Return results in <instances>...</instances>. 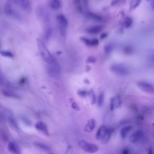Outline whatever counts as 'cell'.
I'll return each instance as SVG.
<instances>
[{
	"instance_id": "6da1fadb",
	"label": "cell",
	"mask_w": 154,
	"mask_h": 154,
	"mask_svg": "<svg viewBox=\"0 0 154 154\" xmlns=\"http://www.w3.org/2000/svg\"><path fill=\"white\" fill-rule=\"evenodd\" d=\"M110 70L116 75L120 77L126 76L129 73V70L126 66L120 64H115L112 65L110 67Z\"/></svg>"
},
{
	"instance_id": "7a4b0ae2",
	"label": "cell",
	"mask_w": 154,
	"mask_h": 154,
	"mask_svg": "<svg viewBox=\"0 0 154 154\" xmlns=\"http://www.w3.org/2000/svg\"><path fill=\"white\" fill-rule=\"evenodd\" d=\"M79 147L84 151L90 154L96 153L99 150V147L92 143L88 142L84 140H81L78 143Z\"/></svg>"
},
{
	"instance_id": "3957f363",
	"label": "cell",
	"mask_w": 154,
	"mask_h": 154,
	"mask_svg": "<svg viewBox=\"0 0 154 154\" xmlns=\"http://www.w3.org/2000/svg\"><path fill=\"white\" fill-rule=\"evenodd\" d=\"M48 72L50 76L52 77H55L60 74V65L55 59L49 64L48 68Z\"/></svg>"
},
{
	"instance_id": "277c9868",
	"label": "cell",
	"mask_w": 154,
	"mask_h": 154,
	"mask_svg": "<svg viewBox=\"0 0 154 154\" xmlns=\"http://www.w3.org/2000/svg\"><path fill=\"white\" fill-rule=\"evenodd\" d=\"M5 12L8 16L17 20H21L22 19L21 15L16 9L10 4H7L5 7Z\"/></svg>"
},
{
	"instance_id": "5b68a950",
	"label": "cell",
	"mask_w": 154,
	"mask_h": 154,
	"mask_svg": "<svg viewBox=\"0 0 154 154\" xmlns=\"http://www.w3.org/2000/svg\"><path fill=\"white\" fill-rule=\"evenodd\" d=\"M40 46L41 54L44 60L49 64L52 62L55 59L52 56L48 50L44 45L40 43Z\"/></svg>"
},
{
	"instance_id": "8992f818",
	"label": "cell",
	"mask_w": 154,
	"mask_h": 154,
	"mask_svg": "<svg viewBox=\"0 0 154 154\" xmlns=\"http://www.w3.org/2000/svg\"><path fill=\"white\" fill-rule=\"evenodd\" d=\"M16 6L25 11H30L31 9V5L29 0H13Z\"/></svg>"
},
{
	"instance_id": "52a82bcc",
	"label": "cell",
	"mask_w": 154,
	"mask_h": 154,
	"mask_svg": "<svg viewBox=\"0 0 154 154\" xmlns=\"http://www.w3.org/2000/svg\"><path fill=\"white\" fill-rule=\"evenodd\" d=\"M138 87L143 92L147 93L154 92V87L152 84L144 81H139L137 82Z\"/></svg>"
},
{
	"instance_id": "ba28073f",
	"label": "cell",
	"mask_w": 154,
	"mask_h": 154,
	"mask_svg": "<svg viewBox=\"0 0 154 154\" xmlns=\"http://www.w3.org/2000/svg\"><path fill=\"white\" fill-rule=\"evenodd\" d=\"M143 137V132L142 130H137L134 132L130 136L129 140L131 143H137L140 142Z\"/></svg>"
},
{
	"instance_id": "9c48e42d",
	"label": "cell",
	"mask_w": 154,
	"mask_h": 154,
	"mask_svg": "<svg viewBox=\"0 0 154 154\" xmlns=\"http://www.w3.org/2000/svg\"><path fill=\"white\" fill-rule=\"evenodd\" d=\"M122 103L121 98L119 95H116L112 98L110 100V108L111 111H113L120 106Z\"/></svg>"
},
{
	"instance_id": "30bf717a",
	"label": "cell",
	"mask_w": 154,
	"mask_h": 154,
	"mask_svg": "<svg viewBox=\"0 0 154 154\" xmlns=\"http://www.w3.org/2000/svg\"><path fill=\"white\" fill-rule=\"evenodd\" d=\"M35 127L38 130L41 132L46 135H49V130L47 124L42 121H39L36 123L35 125Z\"/></svg>"
},
{
	"instance_id": "8fae6325",
	"label": "cell",
	"mask_w": 154,
	"mask_h": 154,
	"mask_svg": "<svg viewBox=\"0 0 154 154\" xmlns=\"http://www.w3.org/2000/svg\"><path fill=\"white\" fill-rule=\"evenodd\" d=\"M108 130V128H106L105 126H102L99 128L95 135L96 139L102 141L107 132Z\"/></svg>"
},
{
	"instance_id": "7c38bea8",
	"label": "cell",
	"mask_w": 154,
	"mask_h": 154,
	"mask_svg": "<svg viewBox=\"0 0 154 154\" xmlns=\"http://www.w3.org/2000/svg\"><path fill=\"white\" fill-rule=\"evenodd\" d=\"M57 18L60 28L62 30H65L68 25V21L66 17L63 15L60 14L57 16Z\"/></svg>"
},
{
	"instance_id": "4fadbf2b",
	"label": "cell",
	"mask_w": 154,
	"mask_h": 154,
	"mask_svg": "<svg viewBox=\"0 0 154 154\" xmlns=\"http://www.w3.org/2000/svg\"><path fill=\"white\" fill-rule=\"evenodd\" d=\"M8 149L11 153L13 154H21V151L19 147L12 142L9 143Z\"/></svg>"
},
{
	"instance_id": "5bb4252c",
	"label": "cell",
	"mask_w": 154,
	"mask_h": 154,
	"mask_svg": "<svg viewBox=\"0 0 154 154\" xmlns=\"http://www.w3.org/2000/svg\"><path fill=\"white\" fill-rule=\"evenodd\" d=\"M95 126V122L94 119H90L88 120L85 125L84 130L87 132H91L94 130Z\"/></svg>"
},
{
	"instance_id": "9a60e30c",
	"label": "cell",
	"mask_w": 154,
	"mask_h": 154,
	"mask_svg": "<svg viewBox=\"0 0 154 154\" xmlns=\"http://www.w3.org/2000/svg\"><path fill=\"white\" fill-rule=\"evenodd\" d=\"M81 39L88 46H94L99 44V40L97 38L89 39L87 38H82Z\"/></svg>"
},
{
	"instance_id": "2e32d148",
	"label": "cell",
	"mask_w": 154,
	"mask_h": 154,
	"mask_svg": "<svg viewBox=\"0 0 154 154\" xmlns=\"http://www.w3.org/2000/svg\"><path fill=\"white\" fill-rule=\"evenodd\" d=\"M103 26L100 25L94 26L89 27L87 30V32L90 34H96L100 33L102 31Z\"/></svg>"
},
{
	"instance_id": "e0dca14e",
	"label": "cell",
	"mask_w": 154,
	"mask_h": 154,
	"mask_svg": "<svg viewBox=\"0 0 154 154\" xmlns=\"http://www.w3.org/2000/svg\"><path fill=\"white\" fill-rule=\"evenodd\" d=\"M132 129L133 128L131 125L125 126L123 128H122V129L120 131V136L123 139L125 138L128 135V134L132 130Z\"/></svg>"
},
{
	"instance_id": "ac0fdd59",
	"label": "cell",
	"mask_w": 154,
	"mask_h": 154,
	"mask_svg": "<svg viewBox=\"0 0 154 154\" xmlns=\"http://www.w3.org/2000/svg\"><path fill=\"white\" fill-rule=\"evenodd\" d=\"M113 131L112 129H108L107 132L105 135V137H104L102 140V143L103 144H106L109 141L110 139L111 136V134H112Z\"/></svg>"
},
{
	"instance_id": "d6986e66",
	"label": "cell",
	"mask_w": 154,
	"mask_h": 154,
	"mask_svg": "<svg viewBox=\"0 0 154 154\" xmlns=\"http://www.w3.org/2000/svg\"><path fill=\"white\" fill-rule=\"evenodd\" d=\"M51 7L53 9H57L60 7V2L59 0H52Z\"/></svg>"
},
{
	"instance_id": "ffe728a7",
	"label": "cell",
	"mask_w": 154,
	"mask_h": 154,
	"mask_svg": "<svg viewBox=\"0 0 154 154\" xmlns=\"http://www.w3.org/2000/svg\"><path fill=\"white\" fill-rule=\"evenodd\" d=\"M88 15L89 17L96 21H100L102 20V18L101 16H99L95 14L89 13L88 14Z\"/></svg>"
},
{
	"instance_id": "44dd1931",
	"label": "cell",
	"mask_w": 154,
	"mask_h": 154,
	"mask_svg": "<svg viewBox=\"0 0 154 154\" xmlns=\"http://www.w3.org/2000/svg\"><path fill=\"white\" fill-rule=\"evenodd\" d=\"M88 95H89V97H90L92 104H94L96 102V98H95V95H94L93 90L92 89H91L89 91V92L88 93Z\"/></svg>"
},
{
	"instance_id": "7402d4cb",
	"label": "cell",
	"mask_w": 154,
	"mask_h": 154,
	"mask_svg": "<svg viewBox=\"0 0 154 154\" xmlns=\"http://www.w3.org/2000/svg\"><path fill=\"white\" fill-rule=\"evenodd\" d=\"M132 20L131 18H127L126 19L124 22V26L126 28H128L131 26L132 24Z\"/></svg>"
},
{
	"instance_id": "603a6c76",
	"label": "cell",
	"mask_w": 154,
	"mask_h": 154,
	"mask_svg": "<svg viewBox=\"0 0 154 154\" xmlns=\"http://www.w3.org/2000/svg\"><path fill=\"white\" fill-rule=\"evenodd\" d=\"M104 98L105 97H104V94L103 93L100 94L99 95V98H98V105L100 106L103 105L104 101Z\"/></svg>"
},
{
	"instance_id": "cb8c5ba5",
	"label": "cell",
	"mask_w": 154,
	"mask_h": 154,
	"mask_svg": "<svg viewBox=\"0 0 154 154\" xmlns=\"http://www.w3.org/2000/svg\"><path fill=\"white\" fill-rule=\"evenodd\" d=\"M73 101H71V108L73 109L75 111H80V109L79 108V106L76 104V102L73 100Z\"/></svg>"
},
{
	"instance_id": "d4e9b609",
	"label": "cell",
	"mask_w": 154,
	"mask_h": 154,
	"mask_svg": "<svg viewBox=\"0 0 154 154\" xmlns=\"http://www.w3.org/2000/svg\"><path fill=\"white\" fill-rule=\"evenodd\" d=\"M124 51L126 54H128V55H130V54L133 53V50L132 47H130V46H127V47L125 48Z\"/></svg>"
},
{
	"instance_id": "484cf974",
	"label": "cell",
	"mask_w": 154,
	"mask_h": 154,
	"mask_svg": "<svg viewBox=\"0 0 154 154\" xmlns=\"http://www.w3.org/2000/svg\"><path fill=\"white\" fill-rule=\"evenodd\" d=\"M36 146L44 150H50V148L49 147H48V146H46L45 145H44L42 143H36Z\"/></svg>"
},
{
	"instance_id": "4316f807",
	"label": "cell",
	"mask_w": 154,
	"mask_h": 154,
	"mask_svg": "<svg viewBox=\"0 0 154 154\" xmlns=\"http://www.w3.org/2000/svg\"><path fill=\"white\" fill-rule=\"evenodd\" d=\"M75 4L76 7L77 8V10L79 12H81L82 11V8L81 7V2H80V0H75Z\"/></svg>"
},
{
	"instance_id": "83f0119b",
	"label": "cell",
	"mask_w": 154,
	"mask_h": 154,
	"mask_svg": "<svg viewBox=\"0 0 154 154\" xmlns=\"http://www.w3.org/2000/svg\"><path fill=\"white\" fill-rule=\"evenodd\" d=\"M78 94L81 97H86L88 95V93L85 90H80L78 92Z\"/></svg>"
},
{
	"instance_id": "f1b7e54d",
	"label": "cell",
	"mask_w": 154,
	"mask_h": 154,
	"mask_svg": "<svg viewBox=\"0 0 154 154\" xmlns=\"http://www.w3.org/2000/svg\"><path fill=\"white\" fill-rule=\"evenodd\" d=\"M1 54L2 55V56H5L7 57H12L13 55L12 53L9 52V51H1Z\"/></svg>"
},
{
	"instance_id": "f546056e",
	"label": "cell",
	"mask_w": 154,
	"mask_h": 154,
	"mask_svg": "<svg viewBox=\"0 0 154 154\" xmlns=\"http://www.w3.org/2000/svg\"><path fill=\"white\" fill-rule=\"evenodd\" d=\"M140 1H141V0H134V1H133L132 3V7L133 8L137 7L139 5V3H140Z\"/></svg>"
},
{
	"instance_id": "4dcf8cb0",
	"label": "cell",
	"mask_w": 154,
	"mask_h": 154,
	"mask_svg": "<svg viewBox=\"0 0 154 154\" xmlns=\"http://www.w3.org/2000/svg\"><path fill=\"white\" fill-rule=\"evenodd\" d=\"M96 61V59L94 56H90L88 58L87 62L90 63L95 62Z\"/></svg>"
},
{
	"instance_id": "1f68e13d",
	"label": "cell",
	"mask_w": 154,
	"mask_h": 154,
	"mask_svg": "<svg viewBox=\"0 0 154 154\" xmlns=\"http://www.w3.org/2000/svg\"><path fill=\"white\" fill-rule=\"evenodd\" d=\"M113 49L112 46L110 45H107L105 47V51L106 52H110V51H111L112 49Z\"/></svg>"
},
{
	"instance_id": "d6a6232c",
	"label": "cell",
	"mask_w": 154,
	"mask_h": 154,
	"mask_svg": "<svg viewBox=\"0 0 154 154\" xmlns=\"http://www.w3.org/2000/svg\"><path fill=\"white\" fill-rule=\"evenodd\" d=\"M122 154H129V149H124L122 151Z\"/></svg>"
},
{
	"instance_id": "836d02e7",
	"label": "cell",
	"mask_w": 154,
	"mask_h": 154,
	"mask_svg": "<svg viewBox=\"0 0 154 154\" xmlns=\"http://www.w3.org/2000/svg\"><path fill=\"white\" fill-rule=\"evenodd\" d=\"M107 36V33H103L100 36V38H101V39H104L105 38H106Z\"/></svg>"
},
{
	"instance_id": "e575fe53",
	"label": "cell",
	"mask_w": 154,
	"mask_h": 154,
	"mask_svg": "<svg viewBox=\"0 0 154 154\" xmlns=\"http://www.w3.org/2000/svg\"><path fill=\"white\" fill-rule=\"evenodd\" d=\"M148 154H153L152 149L150 148L148 150Z\"/></svg>"
},
{
	"instance_id": "d590c367",
	"label": "cell",
	"mask_w": 154,
	"mask_h": 154,
	"mask_svg": "<svg viewBox=\"0 0 154 154\" xmlns=\"http://www.w3.org/2000/svg\"><path fill=\"white\" fill-rule=\"evenodd\" d=\"M146 1H150V0H146Z\"/></svg>"
},
{
	"instance_id": "8d00e7d4",
	"label": "cell",
	"mask_w": 154,
	"mask_h": 154,
	"mask_svg": "<svg viewBox=\"0 0 154 154\" xmlns=\"http://www.w3.org/2000/svg\"></svg>"
}]
</instances>
